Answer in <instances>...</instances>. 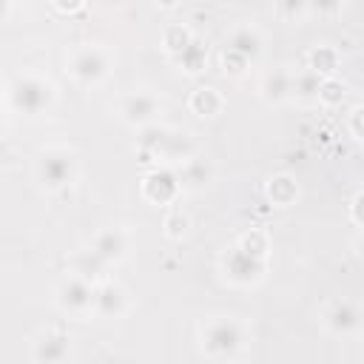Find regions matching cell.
Segmentation results:
<instances>
[{"label": "cell", "mask_w": 364, "mask_h": 364, "mask_svg": "<svg viewBox=\"0 0 364 364\" xmlns=\"http://www.w3.org/2000/svg\"><path fill=\"white\" fill-rule=\"evenodd\" d=\"M9 100H11V108L14 111L34 117V114H40V111H46L51 105L54 91L40 77H17L11 82V88H9Z\"/></svg>", "instance_id": "1"}, {"label": "cell", "mask_w": 364, "mask_h": 364, "mask_svg": "<svg viewBox=\"0 0 364 364\" xmlns=\"http://www.w3.org/2000/svg\"><path fill=\"white\" fill-rule=\"evenodd\" d=\"M242 344V327L233 318H216L202 330V350L213 358L233 355Z\"/></svg>", "instance_id": "2"}, {"label": "cell", "mask_w": 364, "mask_h": 364, "mask_svg": "<svg viewBox=\"0 0 364 364\" xmlns=\"http://www.w3.org/2000/svg\"><path fill=\"white\" fill-rule=\"evenodd\" d=\"M37 176L46 188H63L74 179V156L68 151H46L37 165Z\"/></svg>", "instance_id": "3"}, {"label": "cell", "mask_w": 364, "mask_h": 364, "mask_svg": "<svg viewBox=\"0 0 364 364\" xmlns=\"http://www.w3.org/2000/svg\"><path fill=\"white\" fill-rule=\"evenodd\" d=\"M68 71H71L80 82H100V80L108 74V57H105L100 48H80V51L71 57Z\"/></svg>", "instance_id": "4"}, {"label": "cell", "mask_w": 364, "mask_h": 364, "mask_svg": "<svg viewBox=\"0 0 364 364\" xmlns=\"http://www.w3.org/2000/svg\"><path fill=\"white\" fill-rule=\"evenodd\" d=\"M262 270H264V259H259V256L242 250L239 245L230 250V256H225V273H228L233 282H242V284L256 282V279L262 276Z\"/></svg>", "instance_id": "5"}, {"label": "cell", "mask_w": 364, "mask_h": 364, "mask_svg": "<svg viewBox=\"0 0 364 364\" xmlns=\"http://www.w3.org/2000/svg\"><path fill=\"white\" fill-rule=\"evenodd\" d=\"M94 293L97 290H91L85 276H74L60 287V304L68 313H85L94 310Z\"/></svg>", "instance_id": "6"}, {"label": "cell", "mask_w": 364, "mask_h": 364, "mask_svg": "<svg viewBox=\"0 0 364 364\" xmlns=\"http://www.w3.org/2000/svg\"><path fill=\"white\" fill-rule=\"evenodd\" d=\"M176 191H179V176H173L171 171H154V173H148L145 176V182H142V193L151 199V202H171L173 196H176Z\"/></svg>", "instance_id": "7"}, {"label": "cell", "mask_w": 364, "mask_h": 364, "mask_svg": "<svg viewBox=\"0 0 364 364\" xmlns=\"http://www.w3.org/2000/svg\"><path fill=\"white\" fill-rule=\"evenodd\" d=\"M125 247H128V239H125V233L117 230V228H108V230L97 233V239H94V245H91V250H94L102 262H117V259L125 253Z\"/></svg>", "instance_id": "8"}, {"label": "cell", "mask_w": 364, "mask_h": 364, "mask_svg": "<svg viewBox=\"0 0 364 364\" xmlns=\"http://www.w3.org/2000/svg\"><path fill=\"white\" fill-rule=\"evenodd\" d=\"M324 318H327L330 330H336V333H353V330L361 324V313H358V307L350 304V301H336V304L327 310Z\"/></svg>", "instance_id": "9"}, {"label": "cell", "mask_w": 364, "mask_h": 364, "mask_svg": "<svg viewBox=\"0 0 364 364\" xmlns=\"http://www.w3.org/2000/svg\"><path fill=\"white\" fill-rule=\"evenodd\" d=\"M94 310H97L100 316H105V318L119 316V313L125 310V293H122V287H117V284H102V287L94 293Z\"/></svg>", "instance_id": "10"}, {"label": "cell", "mask_w": 364, "mask_h": 364, "mask_svg": "<svg viewBox=\"0 0 364 364\" xmlns=\"http://www.w3.org/2000/svg\"><path fill=\"white\" fill-rule=\"evenodd\" d=\"M122 114H125L128 122H139V125L142 122H151L154 114H156V100L151 94H134V97L125 100Z\"/></svg>", "instance_id": "11"}, {"label": "cell", "mask_w": 364, "mask_h": 364, "mask_svg": "<svg viewBox=\"0 0 364 364\" xmlns=\"http://www.w3.org/2000/svg\"><path fill=\"white\" fill-rule=\"evenodd\" d=\"M228 51H236V54H242L245 60H253V57H259V51H262V40H259L256 31L239 28V31H233V37H230V43H228Z\"/></svg>", "instance_id": "12"}, {"label": "cell", "mask_w": 364, "mask_h": 364, "mask_svg": "<svg viewBox=\"0 0 364 364\" xmlns=\"http://www.w3.org/2000/svg\"><path fill=\"white\" fill-rule=\"evenodd\" d=\"M208 179H210V168L205 159H188L179 173V185H188V188H202L208 185Z\"/></svg>", "instance_id": "13"}, {"label": "cell", "mask_w": 364, "mask_h": 364, "mask_svg": "<svg viewBox=\"0 0 364 364\" xmlns=\"http://www.w3.org/2000/svg\"><path fill=\"white\" fill-rule=\"evenodd\" d=\"M68 355V341L63 336H54V338H43L37 341L34 347V358L37 361H63Z\"/></svg>", "instance_id": "14"}, {"label": "cell", "mask_w": 364, "mask_h": 364, "mask_svg": "<svg viewBox=\"0 0 364 364\" xmlns=\"http://www.w3.org/2000/svg\"><path fill=\"white\" fill-rule=\"evenodd\" d=\"M191 108H193L199 117H213V114H219V108H222V97H219L213 88H199V91H193V97H191Z\"/></svg>", "instance_id": "15"}, {"label": "cell", "mask_w": 364, "mask_h": 364, "mask_svg": "<svg viewBox=\"0 0 364 364\" xmlns=\"http://www.w3.org/2000/svg\"><path fill=\"white\" fill-rule=\"evenodd\" d=\"M176 57H179V63L185 65V71H191V74L205 65V48H199V43H193V40H191Z\"/></svg>", "instance_id": "16"}, {"label": "cell", "mask_w": 364, "mask_h": 364, "mask_svg": "<svg viewBox=\"0 0 364 364\" xmlns=\"http://www.w3.org/2000/svg\"><path fill=\"white\" fill-rule=\"evenodd\" d=\"M296 196V182L290 176H276L270 182V199L279 202V205H287L290 199Z\"/></svg>", "instance_id": "17"}, {"label": "cell", "mask_w": 364, "mask_h": 364, "mask_svg": "<svg viewBox=\"0 0 364 364\" xmlns=\"http://www.w3.org/2000/svg\"><path fill=\"white\" fill-rule=\"evenodd\" d=\"M239 247H242V250H247V253H253V256H259V259H264V250H267V239H264V233H259V230H250L247 236H242Z\"/></svg>", "instance_id": "18"}, {"label": "cell", "mask_w": 364, "mask_h": 364, "mask_svg": "<svg viewBox=\"0 0 364 364\" xmlns=\"http://www.w3.org/2000/svg\"><path fill=\"white\" fill-rule=\"evenodd\" d=\"M188 43H191V34H188L182 26H173V28H168V31H165V46H168V51L179 54Z\"/></svg>", "instance_id": "19"}, {"label": "cell", "mask_w": 364, "mask_h": 364, "mask_svg": "<svg viewBox=\"0 0 364 364\" xmlns=\"http://www.w3.org/2000/svg\"><path fill=\"white\" fill-rule=\"evenodd\" d=\"M313 71L316 74H330L336 71V54L330 48H316L313 51Z\"/></svg>", "instance_id": "20"}, {"label": "cell", "mask_w": 364, "mask_h": 364, "mask_svg": "<svg viewBox=\"0 0 364 364\" xmlns=\"http://www.w3.org/2000/svg\"><path fill=\"white\" fill-rule=\"evenodd\" d=\"M318 88H321V80H318V74L316 71H307V74H301L299 80H296V91L299 94H318Z\"/></svg>", "instance_id": "21"}, {"label": "cell", "mask_w": 364, "mask_h": 364, "mask_svg": "<svg viewBox=\"0 0 364 364\" xmlns=\"http://www.w3.org/2000/svg\"><path fill=\"white\" fill-rule=\"evenodd\" d=\"M341 97H344V85H338V82H333V80H324V82H321L318 100H324V102H338Z\"/></svg>", "instance_id": "22"}, {"label": "cell", "mask_w": 364, "mask_h": 364, "mask_svg": "<svg viewBox=\"0 0 364 364\" xmlns=\"http://www.w3.org/2000/svg\"><path fill=\"white\" fill-rule=\"evenodd\" d=\"M165 228H168V233H171V236H179V233H185L188 219H185V216H179V213H173V216H168Z\"/></svg>", "instance_id": "23"}, {"label": "cell", "mask_w": 364, "mask_h": 364, "mask_svg": "<svg viewBox=\"0 0 364 364\" xmlns=\"http://www.w3.org/2000/svg\"><path fill=\"white\" fill-rule=\"evenodd\" d=\"M279 6H282V11L287 17H296V14H301L307 9V0H279Z\"/></svg>", "instance_id": "24"}, {"label": "cell", "mask_w": 364, "mask_h": 364, "mask_svg": "<svg viewBox=\"0 0 364 364\" xmlns=\"http://www.w3.org/2000/svg\"><path fill=\"white\" fill-rule=\"evenodd\" d=\"M338 3H341V0H307V6H310L313 11H318V14H333V11L338 9Z\"/></svg>", "instance_id": "25"}, {"label": "cell", "mask_w": 364, "mask_h": 364, "mask_svg": "<svg viewBox=\"0 0 364 364\" xmlns=\"http://www.w3.org/2000/svg\"><path fill=\"white\" fill-rule=\"evenodd\" d=\"M353 219L364 228V193H358V196H355V202H353Z\"/></svg>", "instance_id": "26"}, {"label": "cell", "mask_w": 364, "mask_h": 364, "mask_svg": "<svg viewBox=\"0 0 364 364\" xmlns=\"http://www.w3.org/2000/svg\"><path fill=\"white\" fill-rule=\"evenodd\" d=\"M54 6H57L60 11H77V9L82 6V0H54Z\"/></svg>", "instance_id": "27"}, {"label": "cell", "mask_w": 364, "mask_h": 364, "mask_svg": "<svg viewBox=\"0 0 364 364\" xmlns=\"http://www.w3.org/2000/svg\"><path fill=\"white\" fill-rule=\"evenodd\" d=\"M353 128H355V134L364 139V108L355 111V117H353Z\"/></svg>", "instance_id": "28"}, {"label": "cell", "mask_w": 364, "mask_h": 364, "mask_svg": "<svg viewBox=\"0 0 364 364\" xmlns=\"http://www.w3.org/2000/svg\"><path fill=\"white\" fill-rule=\"evenodd\" d=\"M159 3H162V6H173L176 0H159Z\"/></svg>", "instance_id": "29"}, {"label": "cell", "mask_w": 364, "mask_h": 364, "mask_svg": "<svg viewBox=\"0 0 364 364\" xmlns=\"http://www.w3.org/2000/svg\"><path fill=\"white\" fill-rule=\"evenodd\" d=\"M361 247H364V239H361Z\"/></svg>", "instance_id": "30"}]
</instances>
